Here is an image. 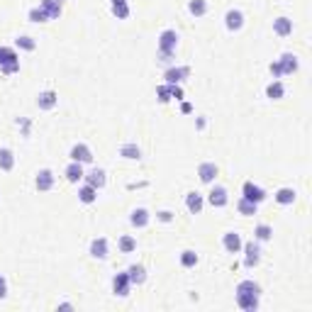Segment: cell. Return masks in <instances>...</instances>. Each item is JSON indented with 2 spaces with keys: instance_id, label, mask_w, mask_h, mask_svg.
I'll list each match as a JSON object with an SVG mask.
<instances>
[{
  "instance_id": "6da1fadb",
  "label": "cell",
  "mask_w": 312,
  "mask_h": 312,
  "mask_svg": "<svg viewBox=\"0 0 312 312\" xmlns=\"http://www.w3.org/2000/svg\"><path fill=\"white\" fill-rule=\"evenodd\" d=\"M0 71H3L5 76L20 71V54H17L12 46H0Z\"/></svg>"
},
{
  "instance_id": "7a4b0ae2",
  "label": "cell",
  "mask_w": 312,
  "mask_h": 312,
  "mask_svg": "<svg viewBox=\"0 0 312 312\" xmlns=\"http://www.w3.org/2000/svg\"><path fill=\"white\" fill-rule=\"evenodd\" d=\"M178 32L176 30H164L159 34V51H171L176 54V46H178Z\"/></svg>"
},
{
  "instance_id": "3957f363",
  "label": "cell",
  "mask_w": 312,
  "mask_h": 312,
  "mask_svg": "<svg viewBox=\"0 0 312 312\" xmlns=\"http://www.w3.org/2000/svg\"><path fill=\"white\" fill-rule=\"evenodd\" d=\"M242 198H246V200L256 202V205H261V202L266 200V190L261 188V186H256L254 180H246L244 188H242Z\"/></svg>"
},
{
  "instance_id": "277c9868",
  "label": "cell",
  "mask_w": 312,
  "mask_h": 312,
  "mask_svg": "<svg viewBox=\"0 0 312 312\" xmlns=\"http://www.w3.org/2000/svg\"><path fill=\"white\" fill-rule=\"evenodd\" d=\"M242 249H244V266L246 268H254L258 266V261H261V249H258V242L256 239H251V242H246V244H242Z\"/></svg>"
},
{
  "instance_id": "5b68a950",
  "label": "cell",
  "mask_w": 312,
  "mask_h": 312,
  "mask_svg": "<svg viewBox=\"0 0 312 312\" xmlns=\"http://www.w3.org/2000/svg\"><path fill=\"white\" fill-rule=\"evenodd\" d=\"M190 76V68L188 66H168L166 73H164V78H166L168 86H180L186 78Z\"/></svg>"
},
{
  "instance_id": "8992f818",
  "label": "cell",
  "mask_w": 312,
  "mask_h": 312,
  "mask_svg": "<svg viewBox=\"0 0 312 312\" xmlns=\"http://www.w3.org/2000/svg\"><path fill=\"white\" fill-rule=\"evenodd\" d=\"M54 171L51 168H42L37 176H34V188L39 190V193H46V190L54 188Z\"/></svg>"
},
{
  "instance_id": "52a82bcc",
  "label": "cell",
  "mask_w": 312,
  "mask_h": 312,
  "mask_svg": "<svg viewBox=\"0 0 312 312\" xmlns=\"http://www.w3.org/2000/svg\"><path fill=\"white\" fill-rule=\"evenodd\" d=\"M217 173H220V168H217V164H212V161H202L200 166H198V178L205 186H212L215 178H217Z\"/></svg>"
},
{
  "instance_id": "ba28073f",
  "label": "cell",
  "mask_w": 312,
  "mask_h": 312,
  "mask_svg": "<svg viewBox=\"0 0 312 312\" xmlns=\"http://www.w3.org/2000/svg\"><path fill=\"white\" fill-rule=\"evenodd\" d=\"M129 288H132V280L127 276V271H124V273H117V276L112 278V293H115V295L127 298V295H129Z\"/></svg>"
},
{
  "instance_id": "9c48e42d",
  "label": "cell",
  "mask_w": 312,
  "mask_h": 312,
  "mask_svg": "<svg viewBox=\"0 0 312 312\" xmlns=\"http://www.w3.org/2000/svg\"><path fill=\"white\" fill-rule=\"evenodd\" d=\"M68 156H71V161H78V164H90V161H93V151H90V146L83 144V142L71 146Z\"/></svg>"
},
{
  "instance_id": "30bf717a",
  "label": "cell",
  "mask_w": 312,
  "mask_h": 312,
  "mask_svg": "<svg viewBox=\"0 0 312 312\" xmlns=\"http://www.w3.org/2000/svg\"><path fill=\"white\" fill-rule=\"evenodd\" d=\"M207 202H210L212 207H224L227 202H229V193L224 186H212V190L207 193Z\"/></svg>"
},
{
  "instance_id": "8fae6325",
  "label": "cell",
  "mask_w": 312,
  "mask_h": 312,
  "mask_svg": "<svg viewBox=\"0 0 312 312\" xmlns=\"http://www.w3.org/2000/svg\"><path fill=\"white\" fill-rule=\"evenodd\" d=\"M224 27L229 30V32H239L242 27H244V12L242 10H227V15H224Z\"/></svg>"
},
{
  "instance_id": "7c38bea8",
  "label": "cell",
  "mask_w": 312,
  "mask_h": 312,
  "mask_svg": "<svg viewBox=\"0 0 312 312\" xmlns=\"http://www.w3.org/2000/svg\"><path fill=\"white\" fill-rule=\"evenodd\" d=\"M56 105H59V93L56 90H42L37 95V108L39 110H54Z\"/></svg>"
},
{
  "instance_id": "4fadbf2b",
  "label": "cell",
  "mask_w": 312,
  "mask_h": 312,
  "mask_svg": "<svg viewBox=\"0 0 312 312\" xmlns=\"http://www.w3.org/2000/svg\"><path fill=\"white\" fill-rule=\"evenodd\" d=\"M88 254L93 258H108V254H110V246H108V239L105 237H95L93 242H90V249H88Z\"/></svg>"
},
{
  "instance_id": "5bb4252c",
  "label": "cell",
  "mask_w": 312,
  "mask_h": 312,
  "mask_svg": "<svg viewBox=\"0 0 312 312\" xmlns=\"http://www.w3.org/2000/svg\"><path fill=\"white\" fill-rule=\"evenodd\" d=\"M278 66H280V73L283 76H290V73H295L298 68H300V61H298V56L285 51V54L278 59Z\"/></svg>"
},
{
  "instance_id": "9a60e30c",
  "label": "cell",
  "mask_w": 312,
  "mask_h": 312,
  "mask_svg": "<svg viewBox=\"0 0 312 312\" xmlns=\"http://www.w3.org/2000/svg\"><path fill=\"white\" fill-rule=\"evenodd\" d=\"M83 180L88 183V186H93V188H105V183H108V173L102 171V168H90L88 173L83 176Z\"/></svg>"
},
{
  "instance_id": "2e32d148",
  "label": "cell",
  "mask_w": 312,
  "mask_h": 312,
  "mask_svg": "<svg viewBox=\"0 0 312 312\" xmlns=\"http://www.w3.org/2000/svg\"><path fill=\"white\" fill-rule=\"evenodd\" d=\"M242 237L237 232H224V237H222V246H224V251L227 254H239L242 251Z\"/></svg>"
},
{
  "instance_id": "e0dca14e",
  "label": "cell",
  "mask_w": 312,
  "mask_h": 312,
  "mask_svg": "<svg viewBox=\"0 0 312 312\" xmlns=\"http://www.w3.org/2000/svg\"><path fill=\"white\" fill-rule=\"evenodd\" d=\"M186 207H188L190 215H200L202 207H205V198H202L200 193H195V190H190L188 195H186Z\"/></svg>"
},
{
  "instance_id": "ac0fdd59",
  "label": "cell",
  "mask_w": 312,
  "mask_h": 312,
  "mask_svg": "<svg viewBox=\"0 0 312 312\" xmlns=\"http://www.w3.org/2000/svg\"><path fill=\"white\" fill-rule=\"evenodd\" d=\"M149 220H151V215H149L146 207H134L132 215H129V224L137 227V229H144L146 224H149Z\"/></svg>"
},
{
  "instance_id": "d6986e66",
  "label": "cell",
  "mask_w": 312,
  "mask_h": 312,
  "mask_svg": "<svg viewBox=\"0 0 312 312\" xmlns=\"http://www.w3.org/2000/svg\"><path fill=\"white\" fill-rule=\"evenodd\" d=\"M237 305L244 312H254L258 310V295H251V293H237Z\"/></svg>"
},
{
  "instance_id": "ffe728a7",
  "label": "cell",
  "mask_w": 312,
  "mask_h": 312,
  "mask_svg": "<svg viewBox=\"0 0 312 312\" xmlns=\"http://www.w3.org/2000/svg\"><path fill=\"white\" fill-rule=\"evenodd\" d=\"M64 176H66L68 183H78V180H83L86 176V171H83V164H78V161H71L64 171Z\"/></svg>"
},
{
  "instance_id": "44dd1931",
  "label": "cell",
  "mask_w": 312,
  "mask_h": 312,
  "mask_svg": "<svg viewBox=\"0 0 312 312\" xmlns=\"http://www.w3.org/2000/svg\"><path fill=\"white\" fill-rule=\"evenodd\" d=\"M78 200L83 202V205H93V202L98 200V188H93L88 183H83L81 188H78Z\"/></svg>"
},
{
  "instance_id": "7402d4cb",
  "label": "cell",
  "mask_w": 312,
  "mask_h": 312,
  "mask_svg": "<svg viewBox=\"0 0 312 312\" xmlns=\"http://www.w3.org/2000/svg\"><path fill=\"white\" fill-rule=\"evenodd\" d=\"M127 276L132 280V285H142V283H146V268L142 264H132L127 268Z\"/></svg>"
},
{
  "instance_id": "603a6c76",
  "label": "cell",
  "mask_w": 312,
  "mask_h": 312,
  "mask_svg": "<svg viewBox=\"0 0 312 312\" xmlns=\"http://www.w3.org/2000/svg\"><path fill=\"white\" fill-rule=\"evenodd\" d=\"M273 32L278 37H290L293 34V20L290 17H276L273 20Z\"/></svg>"
},
{
  "instance_id": "cb8c5ba5",
  "label": "cell",
  "mask_w": 312,
  "mask_h": 312,
  "mask_svg": "<svg viewBox=\"0 0 312 312\" xmlns=\"http://www.w3.org/2000/svg\"><path fill=\"white\" fill-rule=\"evenodd\" d=\"M120 156H122V159H129V161H139V159H142V149L134 144V142H127V144L120 146Z\"/></svg>"
},
{
  "instance_id": "d4e9b609",
  "label": "cell",
  "mask_w": 312,
  "mask_h": 312,
  "mask_svg": "<svg viewBox=\"0 0 312 312\" xmlns=\"http://www.w3.org/2000/svg\"><path fill=\"white\" fill-rule=\"evenodd\" d=\"M273 198H276V202H278V205H293V202H295V198H298V193H295L293 188H278Z\"/></svg>"
},
{
  "instance_id": "484cf974",
  "label": "cell",
  "mask_w": 312,
  "mask_h": 312,
  "mask_svg": "<svg viewBox=\"0 0 312 312\" xmlns=\"http://www.w3.org/2000/svg\"><path fill=\"white\" fill-rule=\"evenodd\" d=\"M285 95V86L280 83V81H271L266 86V98H271V100H280Z\"/></svg>"
},
{
  "instance_id": "4316f807",
  "label": "cell",
  "mask_w": 312,
  "mask_h": 312,
  "mask_svg": "<svg viewBox=\"0 0 312 312\" xmlns=\"http://www.w3.org/2000/svg\"><path fill=\"white\" fill-rule=\"evenodd\" d=\"M61 3L64 0H42V8L49 12V20H59L61 17Z\"/></svg>"
},
{
  "instance_id": "83f0119b",
  "label": "cell",
  "mask_w": 312,
  "mask_h": 312,
  "mask_svg": "<svg viewBox=\"0 0 312 312\" xmlns=\"http://www.w3.org/2000/svg\"><path fill=\"white\" fill-rule=\"evenodd\" d=\"M15 168V154L12 149H0V171H12Z\"/></svg>"
},
{
  "instance_id": "f1b7e54d",
  "label": "cell",
  "mask_w": 312,
  "mask_h": 312,
  "mask_svg": "<svg viewBox=\"0 0 312 312\" xmlns=\"http://www.w3.org/2000/svg\"><path fill=\"white\" fill-rule=\"evenodd\" d=\"M117 249H120L122 254H132L134 249H137V239H134L132 234H122V237L117 239Z\"/></svg>"
},
{
  "instance_id": "f546056e",
  "label": "cell",
  "mask_w": 312,
  "mask_h": 312,
  "mask_svg": "<svg viewBox=\"0 0 312 312\" xmlns=\"http://www.w3.org/2000/svg\"><path fill=\"white\" fill-rule=\"evenodd\" d=\"M237 210H239V215H244V217H251V215H256L258 205L251 200H246V198H239V202H237Z\"/></svg>"
},
{
  "instance_id": "4dcf8cb0",
  "label": "cell",
  "mask_w": 312,
  "mask_h": 312,
  "mask_svg": "<svg viewBox=\"0 0 312 312\" xmlns=\"http://www.w3.org/2000/svg\"><path fill=\"white\" fill-rule=\"evenodd\" d=\"M273 237V227L271 224H256V229H254V239L256 242H268Z\"/></svg>"
},
{
  "instance_id": "1f68e13d",
  "label": "cell",
  "mask_w": 312,
  "mask_h": 312,
  "mask_svg": "<svg viewBox=\"0 0 312 312\" xmlns=\"http://www.w3.org/2000/svg\"><path fill=\"white\" fill-rule=\"evenodd\" d=\"M188 10H190V15H195V17L207 15V0H190Z\"/></svg>"
},
{
  "instance_id": "d6a6232c",
  "label": "cell",
  "mask_w": 312,
  "mask_h": 312,
  "mask_svg": "<svg viewBox=\"0 0 312 312\" xmlns=\"http://www.w3.org/2000/svg\"><path fill=\"white\" fill-rule=\"evenodd\" d=\"M180 266H183V268L198 266V254H195L193 249H186V251L180 254Z\"/></svg>"
},
{
  "instance_id": "836d02e7",
  "label": "cell",
  "mask_w": 312,
  "mask_h": 312,
  "mask_svg": "<svg viewBox=\"0 0 312 312\" xmlns=\"http://www.w3.org/2000/svg\"><path fill=\"white\" fill-rule=\"evenodd\" d=\"M237 293H251V295H261V285L254 280H242L237 285Z\"/></svg>"
},
{
  "instance_id": "e575fe53",
  "label": "cell",
  "mask_w": 312,
  "mask_h": 312,
  "mask_svg": "<svg viewBox=\"0 0 312 312\" xmlns=\"http://www.w3.org/2000/svg\"><path fill=\"white\" fill-rule=\"evenodd\" d=\"M15 46H17V49H22V51H34V49H37V42H34L32 37L22 34V37H17V39H15Z\"/></svg>"
},
{
  "instance_id": "d590c367",
  "label": "cell",
  "mask_w": 312,
  "mask_h": 312,
  "mask_svg": "<svg viewBox=\"0 0 312 312\" xmlns=\"http://www.w3.org/2000/svg\"><path fill=\"white\" fill-rule=\"evenodd\" d=\"M30 20H32V22H49V12H46L42 5H39V8H32V10H30Z\"/></svg>"
},
{
  "instance_id": "8d00e7d4",
  "label": "cell",
  "mask_w": 312,
  "mask_h": 312,
  "mask_svg": "<svg viewBox=\"0 0 312 312\" xmlns=\"http://www.w3.org/2000/svg\"><path fill=\"white\" fill-rule=\"evenodd\" d=\"M112 15L117 20H127L129 17V3H122V5H112Z\"/></svg>"
},
{
  "instance_id": "74e56055",
  "label": "cell",
  "mask_w": 312,
  "mask_h": 312,
  "mask_svg": "<svg viewBox=\"0 0 312 312\" xmlns=\"http://www.w3.org/2000/svg\"><path fill=\"white\" fill-rule=\"evenodd\" d=\"M156 98H159V102H164V105H166V102L171 100V86H168V83L159 86V88H156Z\"/></svg>"
},
{
  "instance_id": "f35d334b",
  "label": "cell",
  "mask_w": 312,
  "mask_h": 312,
  "mask_svg": "<svg viewBox=\"0 0 312 312\" xmlns=\"http://www.w3.org/2000/svg\"><path fill=\"white\" fill-rule=\"evenodd\" d=\"M173 217H176V215H173L171 210H159L156 212V220H159V222H164V224L173 222Z\"/></svg>"
},
{
  "instance_id": "ab89813d",
  "label": "cell",
  "mask_w": 312,
  "mask_h": 312,
  "mask_svg": "<svg viewBox=\"0 0 312 312\" xmlns=\"http://www.w3.org/2000/svg\"><path fill=\"white\" fill-rule=\"evenodd\" d=\"M156 61H159V64H164V66H171L173 54H171V51H159V54H156Z\"/></svg>"
},
{
  "instance_id": "60d3db41",
  "label": "cell",
  "mask_w": 312,
  "mask_h": 312,
  "mask_svg": "<svg viewBox=\"0 0 312 312\" xmlns=\"http://www.w3.org/2000/svg\"><path fill=\"white\" fill-rule=\"evenodd\" d=\"M171 98H176V100H183V88H180V86H171Z\"/></svg>"
},
{
  "instance_id": "b9f144b4",
  "label": "cell",
  "mask_w": 312,
  "mask_h": 312,
  "mask_svg": "<svg viewBox=\"0 0 312 312\" xmlns=\"http://www.w3.org/2000/svg\"><path fill=\"white\" fill-rule=\"evenodd\" d=\"M268 68H271V73H273V78H280V76H283V73H280L278 61H273V64H271V66H268Z\"/></svg>"
},
{
  "instance_id": "7bdbcfd3",
  "label": "cell",
  "mask_w": 312,
  "mask_h": 312,
  "mask_svg": "<svg viewBox=\"0 0 312 312\" xmlns=\"http://www.w3.org/2000/svg\"><path fill=\"white\" fill-rule=\"evenodd\" d=\"M5 295H8V280L0 276V298H5Z\"/></svg>"
},
{
  "instance_id": "ee69618b",
  "label": "cell",
  "mask_w": 312,
  "mask_h": 312,
  "mask_svg": "<svg viewBox=\"0 0 312 312\" xmlns=\"http://www.w3.org/2000/svg\"><path fill=\"white\" fill-rule=\"evenodd\" d=\"M180 110H183V112H190L193 108H190V102H183V105H180Z\"/></svg>"
},
{
  "instance_id": "f6af8a7d",
  "label": "cell",
  "mask_w": 312,
  "mask_h": 312,
  "mask_svg": "<svg viewBox=\"0 0 312 312\" xmlns=\"http://www.w3.org/2000/svg\"><path fill=\"white\" fill-rule=\"evenodd\" d=\"M205 124H207V122H205V117H198V129H202Z\"/></svg>"
},
{
  "instance_id": "bcb514c9",
  "label": "cell",
  "mask_w": 312,
  "mask_h": 312,
  "mask_svg": "<svg viewBox=\"0 0 312 312\" xmlns=\"http://www.w3.org/2000/svg\"><path fill=\"white\" fill-rule=\"evenodd\" d=\"M122 3H127V0H112V5H122Z\"/></svg>"
}]
</instances>
